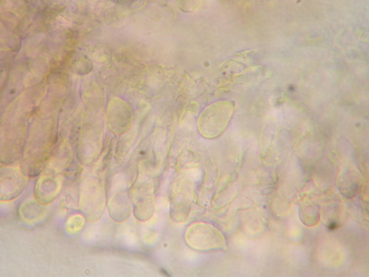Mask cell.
<instances>
[{"label":"cell","instance_id":"1","mask_svg":"<svg viewBox=\"0 0 369 277\" xmlns=\"http://www.w3.org/2000/svg\"><path fill=\"white\" fill-rule=\"evenodd\" d=\"M191 231L194 245L198 249L210 250L222 248L225 246L223 236L211 225L199 223L194 226Z\"/></svg>","mask_w":369,"mask_h":277},{"label":"cell","instance_id":"4","mask_svg":"<svg viewBox=\"0 0 369 277\" xmlns=\"http://www.w3.org/2000/svg\"><path fill=\"white\" fill-rule=\"evenodd\" d=\"M337 224L336 222H332L329 225V229L334 230L337 227Z\"/></svg>","mask_w":369,"mask_h":277},{"label":"cell","instance_id":"2","mask_svg":"<svg viewBox=\"0 0 369 277\" xmlns=\"http://www.w3.org/2000/svg\"><path fill=\"white\" fill-rule=\"evenodd\" d=\"M38 182L37 192H43L38 194V199L43 203L50 202L57 194L59 189V180L53 177L47 176L42 178Z\"/></svg>","mask_w":369,"mask_h":277},{"label":"cell","instance_id":"3","mask_svg":"<svg viewBox=\"0 0 369 277\" xmlns=\"http://www.w3.org/2000/svg\"><path fill=\"white\" fill-rule=\"evenodd\" d=\"M11 170V174L9 175H3V181L7 182L3 184V187L7 186V188L4 190V193L7 190L6 194H7V199H12L16 197L21 192L25 185V179L20 172L17 170Z\"/></svg>","mask_w":369,"mask_h":277}]
</instances>
